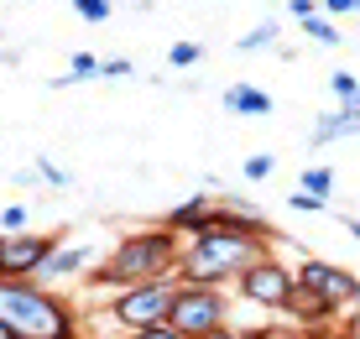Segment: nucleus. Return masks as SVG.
Returning <instances> with one entry per match:
<instances>
[{
	"label": "nucleus",
	"mask_w": 360,
	"mask_h": 339,
	"mask_svg": "<svg viewBox=\"0 0 360 339\" xmlns=\"http://www.w3.org/2000/svg\"><path fill=\"white\" fill-rule=\"evenodd\" d=\"M266 256H271V230H240V224L225 215V224L183 241V256H178V267H172V282H183V287H219V293H225L245 267H256V261H266Z\"/></svg>",
	"instance_id": "nucleus-1"
},
{
	"label": "nucleus",
	"mask_w": 360,
	"mask_h": 339,
	"mask_svg": "<svg viewBox=\"0 0 360 339\" xmlns=\"http://www.w3.org/2000/svg\"><path fill=\"white\" fill-rule=\"evenodd\" d=\"M178 256H183L178 235L162 230V224H146V230H131L110 245V256L89 271V282L105 287V293H126V287H141V282H167Z\"/></svg>",
	"instance_id": "nucleus-2"
},
{
	"label": "nucleus",
	"mask_w": 360,
	"mask_h": 339,
	"mask_svg": "<svg viewBox=\"0 0 360 339\" xmlns=\"http://www.w3.org/2000/svg\"><path fill=\"white\" fill-rule=\"evenodd\" d=\"M0 324L16 339H68L79 334V303L42 282H0Z\"/></svg>",
	"instance_id": "nucleus-3"
},
{
	"label": "nucleus",
	"mask_w": 360,
	"mask_h": 339,
	"mask_svg": "<svg viewBox=\"0 0 360 339\" xmlns=\"http://www.w3.org/2000/svg\"><path fill=\"white\" fill-rule=\"evenodd\" d=\"M167 329H178L183 339H209V334L230 329V298L219 293V287H183V282H172Z\"/></svg>",
	"instance_id": "nucleus-4"
},
{
	"label": "nucleus",
	"mask_w": 360,
	"mask_h": 339,
	"mask_svg": "<svg viewBox=\"0 0 360 339\" xmlns=\"http://www.w3.org/2000/svg\"><path fill=\"white\" fill-rule=\"evenodd\" d=\"M167 308H172V277L167 282H141V287H126L105 303V319L115 324L120 334H141V329H162L167 324Z\"/></svg>",
	"instance_id": "nucleus-5"
},
{
	"label": "nucleus",
	"mask_w": 360,
	"mask_h": 339,
	"mask_svg": "<svg viewBox=\"0 0 360 339\" xmlns=\"http://www.w3.org/2000/svg\"><path fill=\"white\" fill-rule=\"evenodd\" d=\"M230 287H235V298H240L245 308L266 313V319H282V313H288V298H292V287H297V282H292V267H288V261L266 256V261H256V267H245Z\"/></svg>",
	"instance_id": "nucleus-6"
},
{
	"label": "nucleus",
	"mask_w": 360,
	"mask_h": 339,
	"mask_svg": "<svg viewBox=\"0 0 360 339\" xmlns=\"http://www.w3.org/2000/svg\"><path fill=\"white\" fill-rule=\"evenodd\" d=\"M63 245V235H42V230H27V235H0V282H37L42 261Z\"/></svg>",
	"instance_id": "nucleus-7"
},
{
	"label": "nucleus",
	"mask_w": 360,
	"mask_h": 339,
	"mask_svg": "<svg viewBox=\"0 0 360 339\" xmlns=\"http://www.w3.org/2000/svg\"><path fill=\"white\" fill-rule=\"evenodd\" d=\"M292 282L303 287L308 298H319V303H329L334 313H340L345 303H355V287H360V277L355 271H345V267H334V261H297L292 267Z\"/></svg>",
	"instance_id": "nucleus-8"
},
{
	"label": "nucleus",
	"mask_w": 360,
	"mask_h": 339,
	"mask_svg": "<svg viewBox=\"0 0 360 339\" xmlns=\"http://www.w3.org/2000/svg\"><path fill=\"white\" fill-rule=\"evenodd\" d=\"M94 267H99V250H94L89 241H68V245H58L53 256L42 261V271H37V282H42V287H53V293H63L68 282L89 277Z\"/></svg>",
	"instance_id": "nucleus-9"
},
{
	"label": "nucleus",
	"mask_w": 360,
	"mask_h": 339,
	"mask_svg": "<svg viewBox=\"0 0 360 339\" xmlns=\"http://www.w3.org/2000/svg\"><path fill=\"white\" fill-rule=\"evenodd\" d=\"M209 215H214V193H193V198H183V204H172L162 215V230H172L178 241H193V235H204Z\"/></svg>",
	"instance_id": "nucleus-10"
},
{
	"label": "nucleus",
	"mask_w": 360,
	"mask_h": 339,
	"mask_svg": "<svg viewBox=\"0 0 360 339\" xmlns=\"http://www.w3.org/2000/svg\"><path fill=\"white\" fill-rule=\"evenodd\" d=\"M225 110L230 115H245V120H262V115H271V94L256 89V84H230L225 89Z\"/></svg>",
	"instance_id": "nucleus-11"
},
{
	"label": "nucleus",
	"mask_w": 360,
	"mask_h": 339,
	"mask_svg": "<svg viewBox=\"0 0 360 339\" xmlns=\"http://www.w3.org/2000/svg\"><path fill=\"white\" fill-rule=\"evenodd\" d=\"M345 136H360V120H345V115H314V131H308V146L314 152H324V146H334V141H345Z\"/></svg>",
	"instance_id": "nucleus-12"
},
{
	"label": "nucleus",
	"mask_w": 360,
	"mask_h": 339,
	"mask_svg": "<svg viewBox=\"0 0 360 339\" xmlns=\"http://www.w3.org/2000/svg\"><path fill=\"white\" fill-rule=\"evenodd\" d=\"M214 204L225 209L240 230H266V215H262V204H256V198H245V193H219Z\"/></svg>",
	"instance_id": "nucleus-13"
},
{
	"label": "nucleus",
	"mask_w": 360,
	"mask_h": 339,
	"mask_svg": "<svg viewBox=\"0 0 360 339\" xmlns=\"http://www.w3.org/2000/svg\"><path fill=\"white\" fill-rule=\"evenodd\" d=\"M329 188H334V167H324V162H314V167L297 172V193H308V198H329Z\"/></svg>",
	"instance_id": "nucleus-14"
},
{
	"label": "nucleus",
	"mask_w": 360,
	"mask_h": 339,
	"mask_svg": "<svg viewBox=\"0 0 360 339\" xmlns=\"http://www.w3.org/2000/svg\"><path fill=\"white\" fill-rule=\"evenodd\" d=\"M277 37H282V27H277V21H256V27L245 32L235 47H240V53H262V47H277Z\"/></svg>",
	"instance_id": "nucleus-15"
},
{
	"label": "nucleus",
	"mask_w": 360,
	"mask_h": 339,
	"mask_svg": "<svg viewBox=\"0 0 360 339\" xmlns=\"http://www.w3.org/2000/svg\"><path fill=\"white\" fill-rule=\"evenodd\" d=\"M198 63H204V42H193V37L167 47V68H198Z\"/></svg>",
	"instance_id": "nucleus-16"
},
{
	"label": "nucleus",
	"mask_w": 360,
	"mask_h": 339,
	"mask_svg": "<svg viewBox=\"0 0 360 339\" xmlns=\"http://www.w3.org/2000/svg\"><path fill=\"white\" fill-rule=\"evenodd\" d=\"M32 167H37V178H42L47 188H73V172H68V167H58L53 157H37Z\"/></svg>",
	"instance_id": "nucleus-17"
},
{
	"label": "nucleus",
	"mask_w": 360,
	"mask_h": 339,
	"mask_svg": "<svg viewBox=\"0 0 360 339\" xmlns=\"http://www.w3.org/2000/svg\"><path fill=\"white\" fill-rule=\"evenodd\" d=\"M73 11H79V21H89V27H105V21L115 16L110 0H73Z\"/></svg>",
	"instance_id": "nucleus-18"
},
{
	"label": "nucleus",
	"mask_w": 360,
	"mask_h": 339,
	"mask_svg": "<svg viewBox=\"0 0 360 339\" xmlns=\"http://www.w3.org/2000/svg\"><path fill=\"white\" fill-rule=\"evenodd\" d=\"M27 219H32L27 204H6V209H0V235H27V230H32Z\"/></svg>",
	"instance_id": "nucleus-19"
},
{
	"label": "nucleus",
	"mask_w": 360,
	"mask_h": 339,
	"mask_svg": "<svg viewBox=\"0 0 360 339\" xmlns=\"http://www.w3.org/2000/svg\"><path fill=\"white\" fill-rule=\"evenodd\" d=\"M297 27H303L308 37H314V42H324V47H334V42H340V27H334V21H324L319 11H314L308 21H297Z\"/></svg>",
	"instance_id": "nucleus-20"
},
{
	"label": "nucleus",
	"mask_w": 360,
	"mask_h": 339,
	"mask_svg": "<svg viewBox=\"0 0 360 339\" xmlns=\"http://www.w3.org/2000/svg\"><path fill=\"white\" fill-rule=\"evenodd\" d=\"M271 167H277V157H271V152H256V157H245V178H251V183H262V178H271Z\"/></svg>",
	"instance_id": "nucleus-21"
},
{
	"label": "nucleus",
	"mask_w": 360,
	"mask_h": 339,
	"mask_svg": "<svg viewBox=\"0 0 360 339\" xmlns=\"http://www.w3.org/2000/svg\"><path fill=\"white\" fill-rule=\"evenodd\" d=\"M94 73H99V58L94 53H73L68 58V84L73 79H94Z\"/></svg>",
	"instance_id": "nucleus-22"
},
{
	"label": "nucleus",
	"mask_w": 360,
	"mask_h": 339,
	"mask_svg": "<svg viewBox=\"0 0 360 339\" xmlns=\"http://www.w3.org/2000/svg\"><path fill=\"white\" fill-rule=\"evenodd\" d=\"M288 204L297 209V215H324V209H329V198H308V193H292Z\"/></svg>",
	"instance_id": "nucleus-23"
},
{
	"label": "nucleus",
	"mask_w": 360,
	"mask_h": 339,
	"mask_svg": "<svg viewBox=\"0 0 360 339\" xmlns=\"http://www.w3.org/2000/svg\"><path fill=\"white\" fill-rule=\"evenodd\" d=\"M131 73V58H105L99 63V79H126Z\"/></svg>",
	"instance_id": "nucleus-24"
},
{
	"label": "nucleus",
	"mask_w": 360,
	"mask_h": 339,
	"mask_svg": "<svg viewBox=\"0 0 360 339\" xmlns=\"http://www.w3.org/2000/svg\"><path fill=\"white\" fill-rule=\"evenodd\" d=\"M329 89H334V94H355V89H360V79H355V73H345V68H334Z\"/></svg>",
	"instance_id": "nucleus-25"
},
{
	"label": "nucleus",
	"mask_w": 360,
	"mask_h": 339,
	"mask_svg": "<svg viewBox=\"0 0 360 339\" xmlns=\"http://www.w3.org/2000/svg\"><path fill=\"white\" fill-rule=\"evenodd\" d=\"M251 339H314V334H303V329H292V324H288V329H256Z\"/></svg>",
	"instance_id": "nucleus-26"
},
{
	"label": "nucleus",
	"mask_w": 360,
	"mask_h": 339,
	"mask_svg": "<svg viewBox=\"0 0 360 339\" xmlns=\"http://www.w3.org/2000/svg\"><path fill=\"white\" fill-rule=\"evenodd\" d=\"M334 115H345V120H360V89L355 94H340V110Z\"/></svg>",
	"instance_id": "nucleus-27"
},
{
	"label": "nucleus",
	"mask_w": 360,
	"mask_h": 339,
	"mask_svg": "<svg viewBox=\"0 0 360 339\" xmlns=\"http://www.w3.org/2000/svg\"><path fill=\"white\" fill-rule=\"evenodd\" d=\"M314 11H319V0H288V16L292 21H308Z\"/></svg>",
	"instance_id": "nucleus-28"
},
{
	"label": "nucleus",
	"mask_w": 360,
	"mask_h": 339,
	"mask_svg": "<svg viewBox=\"0 0 360 339\" xmlns=\"http://www.w3.org/2000/svg\"><path fill=\"white\" fill-rule=\"evenodd\" d=\"M6 183H16V188H37L42 178H37V167H16V172H11V178H6Z\"/></svg>",
	"instance_id": "nucleus-29"
},
{
	"label": "nucleus",
	"mask_w": 360,
	"mask_h": 339,
	"mask_svg": "<svg viewBox=\"0 0 360 339\" xmlns=\"http://www.w3.org/2000/svg\"><path fill=\"white\" fill-rule=\"evenodd\" d=\"M126 339H183L178 329H167V324H162V329H141V334H126Z\"/></svg>",
	"instance_id": "nucleus-30"
},
{
	"label": "nucleus",
	"mask_w": 360,
	"mask_h": 339,
	"mask_svg": "<svg viewBox=\"0 0 360 339\" xmlns=\"http://www.w3.org/2000/svg\"><path fill=\"white\" fill-rule=\"evenodd\" d=\"M209 339H251V334H245V329H235V324H230V329H219V334H209Z\"/></svg>",
	"instance_id": "nucleus-31"
},
{
	"label": "nucleus",
	"mask_w": 360,
	"mask_h": 339,
	"mask_svg": "<svg viewBox=\"0 0 360 339\" xmlns=\"http://www.w3.org/2000/svg\"><path fill=\"white\" fill-rule=\"evenodd\" d=\"M345 230H350V235H355V241H360V219H345Z\"/></svg>",
	"instance_id": "nucleus-32"
},
{
	"label": "nucleus",
	"mask_w": 360,
	"mask_h": 339,
	"mask_svg": "<svg viewBox=\"0 0 360 339\" xmlns=\"http://www.w3.org/2000/svg\"><path fill=\"white\" fill-rule=\"evenodd\" d=\"M0 339H16V334H11V329H6V324H0Z\"/></svg>",
	"instance_id": "nucleus-33"
},
{
	"label": "nucleus",
	"mask_w": 360,
	"mask_h": 339,
	"mask_svg": "<svg viewBox=\"0 0 360 339\" xmlns=\"http://www.w3.org/2000/svg\"><path fill=\"white\" fill-rule=\"evenodd\" d=\"M68 339H89V334H84V329H79V334H68Z\"/></svg>",
	"instance_id": "nucleus-34"
},
{
	"label": "nucleus",
	"mask_w": 360,
	"mask_h": 339,
	"mask_svg": "<svg viewBox=\"0 0 360 339\" xmlns=\"http://www.w3.org/2000/svg\"><path fill=\"white\" fill-rule=\"evenodd\" d=\"M355 21H360V0H355Z\"/></svg>",
	"instance_id": "nucleus-35"
},
{
	"label": "nucleus",
	"mask_w": 360,
	"mask_h": 339,
	"mask_svg": "<svg viewBox=\"0 0 360 339\" xmlns=\"http://www.w3.org/2000/svg\"><path fill=\"white\" fill-rule=\"evenodd\" d=\"M355 303H360V287H355Z\"/></svg>",
	"instance_id": "nucleus-36"
}]
</instances>
